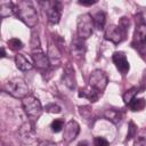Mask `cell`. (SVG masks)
<instances>
[{
  "mask_svg": "<svg viewBox=\"0 0 146 146\" xmlns=\"http://www.w3.org/2000/svg\"><path fill=\"white\" fill-rule=\"evenodd\" d=\"M7 43H8V47H9L11 50H14V51H17V50H19V49H22V48L24 47L23 42H22L19 39H17V38H11V39H9Z\"/></svg>",
  "mask_w": 146,
  "mask_h": 146,
  "instance_id": "24",
  "label": "cell"
},
{
  "mask_svg": "<svg viewBox=\"0 0 146 146\" xmlns=\"http://www.w3.org/2000/svg\"><path fill=\"white\" fill-rule=\"evenodd\" d=\"M44 110H46V112H48V113H60V111H62V108L57 105V104H55V103H51V104H48V105H46V107H44Z\"/></svg>",
  "mask_w": 146,
  "mask_h": 146,
  "instance_id": "27",
  "label": "cell"
},
{
  "mask_svg": "<svg viewBox=\"0 0 146 146\" xmlns=\"http://www.w3.org/2000/svg\"><path fill=\"white\" fill-rule=\"evenodd\" d=\"M136 22H137L136 23V30L133 33L131 46L140 50L146 44V23L143 18L141 14H138L136 16Z\"/></svg>",
  "mask_w": 146,
  "mask_h": 146,
  "instance_id": "4",
  "label": "cell"
},
{
  "mask_svg": "<svg viewBox=\"0 0 146 146\" xmlns=\"http://www.w3.org/2000/svg\"><path fill=\"white\" fill-rule=\"evenodd\" d=\"M94 145L95 146H110L107 139L104 137H95L94 138Z\"/></svg>",
  "mask_w": 146,
  "mask_h": 146,
  "instance_id": "29",
  "label": "cell"
},
{
  "mask_svg": "<svg viewBox=\"0 0 146 146\" xmlns=\"http://www.w3.org/2000/svg\"><path fill=\"white\" fill-rule=\"evenodd\" d=\"M63 82L64 84L70 88V89H75L76 87V79H75V73H74V68L72 66V64L67 63L64 67V72H63Z\"/></svg>",
  "mask_w": 146,
  "mask_h": 146,
  "instance_id": "14",
  "label": "cell"
},
{
  "mask_svg": "<svg viewBox=\"0 0 146 146\" xmlns=\"http://www.w3.org/2000/svg\"><path fill=\"white\" fill-rule=\"evenodd\" d=\"M78 96L82 97V98H87L90 103H95L99 99V97L102 96V92H99L96 89L88 86V87H84V88L80 89V91L78 92Z\"/></svg>",
  "mask_w": 146,
  "mask_h": 146,
  "instance_id": "16",
  "label": "cell"
},
{
  "mask_svg": "<svg viewBox=\"0 0 146 146\" xmlns=\"http://www.w3.org/2000/svg\"><path fill=\"white\" fill-rule=\"evenodd\" d=\"M38 146H58V145L50 140H41L38 143Z\"/></svg>",
  "mask_w": 146,
  "mask_h": 146,
  "instance_id": "31",
  "label": "cell"
},
{
  "mask_svg": "<svg viewBox=\"0 0 146 146\" xmlns=\"http://www.w3.org/2000/svg\"><path fill=\"white\" fill-rule=\"evenodd\" d=\"M2 90L9 94L10 96H13L14 98H19V99H23L30 95V88L25 82V80L22 78H13L8 80L7 82L3 83Z\"/></svg>",
  "mask_w": 146,
  "mask_h": 146,
  "instance_id": "2",
  "label": "cell"
},
{
  "mask_svg": "<svg viewBox=\"0 0 146 146\" xmlns=\"http://www.w3.org/2000/svg\"><path fill=\"white\" fill-rule=\"evenodd\" d=\"M16 5H17L16 16L27 27L33 29L39 22V17H38V13L35 10V8L27 1H19Z\"/></svg>",
  "mask_w": 146,
  "mask_h": 146,
  "instance_id": "1",
  "label": "cell"
},
{
  "mask_svg": "<svg viewBox=\"0 0 146 146\" xmlns=\"http://www.w3.org/2000/svg\"><path fill=\"white\" fill-rule=\"evenodd\" d=\"M92 19H94V26L97 30H103L105 26V23H106V14L104 11L99 10L92 16Z\"/></svg>",
  "mask_w": 146,
  "mask_h": 146,
  "instance_id": "20",
  "label": "cell"
},
{
  "mask_svg": "<svg viewBox=\"0 0 146 146\" xmlns=\"http://www.w3.org/2000/svg\"><path fill=\"white\" fill-rule=\"evenodd\" d=\"M16 11H17L16 3H14V2H1L0 3V16L2 18L14 15V14H16Z\"/></svg>",
  "mask_w": 146,
  "mask_h": 146,
  "instance_id": "19",
  "label": "cell"
},
{
  "mask_svg": "<svg viewBox=\"0 0 146 146\" xmlns=\"http://www.w3.org/2000/svg\"><path fill=\"white\" fill-rule=\"evenodd\" d=\"M15 63H16V67L23 72L30 71L33 68V64H31V62L23 54H17L15 56Z\"/></svg>",
  "mask_w": 146,
  "mask_h": 146,
  "instance_id": "18",
  "label": "cell"
},
{
  "mask_svg": "<svg viewBox=\"0 0 146 146\" xmlns=\"http://www.w3.org/2000/svg\"><path fill=\"white\" fill-rule=\"evenodd\" d=\"M46 5V14L48 22L50 24H58L62 16V2L60 1H47Z\"/></svg>",
  "mask_w": 146,
  "mask_h": 146,
  "instance_id": "8",
  "label": "cell"
},
{
  "mask_svg": "<svg viewBox=\"0 0 146 146\" xmlns=\"http://www.w3.org/2000/svg\"><path fill=\"white\" fill-rule=\"evenodd\" d=\"M97 1L96 0H94V1H79V3L80 5H82V6H91V5H95Z\"/></svg>",
  "mask_w": 146,
  "mask_h": 146,
  "instance_id": "32",
  "label": "cell"
},
{
  "mask_svg": "<svg viewBox=\"0 0 146 146\" xmlns=\"http://www.w3.org/2000/svg\"><path fill=\"white\" fill-rule=\"evenodd\" d=\"M112 60L115 65V67L117 68V71L122 74V75H125L129 70H130V65H129V62L127 59V56L124 52L122 51H115L112 56Z\"/></svg>",
  "mask_w": 146,
  "mask_h": 146,
  "instance_id": "11",
  "label": "cell"
},
{
  "mask_svg": "<svg viewBox=\"0 0 146 146\" xmlns=\"http://www.w3.org/2000/svg\"><path fill=\"white\" fill-rule=\"evenodd\" d=\"M6 56H7V55H6V51H5V48L2 47V48H1V57L3 58V57H6Z\"/></svg>",
  "mask_w": 146,
  "mask_h": 146,
  "instance_id": "34",
  "label": "cell"
},
{
  "mask_svg": "<svg viewBox=\"0 0 146 146\" xmlns=\"http://www.w3.org/2000/svg\"><path fill=\"white\" fill-rule=\"evenodd\" d=\"M108 79L104 71L102 70H94L89 76V86L96 89L99 92H103L107 87Z\"/></svg>",
  "mask_w": 146,
  "mask_h": 146,
  "instance_id": "7",
  "label": "cell"
},
{
  "mask_svg": "<svg viewBox=\"0 0 146 146\" xmlns=\"http://www.w3.org/2000/svg\"><path fill=\"white\" fill-rule=\"evenodd\" d=\"M18 136L24 144L34 143L36 140V132H35L34 125L31 122H24L18 128Z\"/></svg>",
  "mask_w": 146,
  "mask_h": 146,
  "instance_id": "9",
  "label": "cell"
},
{
  "mask_svg": "<svg viewBox=\"0 0 146 146\" xmlns=\"http://www.w3.org/2000/svg\"><path fill=\"white\" fill-rule=\"evenodd\" d=\"M136 135H137V125L132 121H130L129 122V128H128V133H127V139L125 140H130Z\"/></svg>",
  "mask_w": 146,
  "mask_h": 146,
  "instance_id": "26",
  "label": "cell"
},
{
  "mask_svg": "<svg viewBox=\"0 0 146 146\" xmlns=\"http://www.w3.org/2000/svg\"><path fill=\"white\" fill-rule=\"evenodd\" d=\"M78 146H89V144H88V141L82 140V141H80V143L78 144Z\"/></svg>",
  "mask_w": 146,
  "mask_h": 146,
  "instance_id": "33",
  "label": "cell"
},
{
  "mask_svg": "<svg viewBox=\"0 0 146 146\" xmlns=\"http://www.w3.org/2000/svg\"><path fill=\"white\" fill-rule=\"evenodd\" d=\"M79 108H80V114H81L83 117H86V119H88L89 115L91 114V108H90L89 106H81V107H79Z\"/></svg>",
  "mask_w": 146,
  "mask_h": 146,
  "instance_id": "30",
  "label": "cell"
},
{
  "mask_svg": "<svg viewBox=\"0 0 146 146\" xmlns=\"http://www.w3.org/2000/svg\"><path fill=\"white\" fill-rule=\"evenodd\" d=\"M60 49L59 47L57 46V43H52V42H49V46H48V58H49V62H50V65H54V66H58L60 64V60H62V55H60Z\"/></svg>",
  "mask_w": 146,
  "mask_h": 146,
  "instance_id": "15",
  "label": "cell"
},
{
  "mask_svg": "<svg viewBox=\"0 0 146 146\" xmlns=\"http://www.w3.org/2000/svg\"><path fill=\"white\" fill-rule=\"evenodd\" d=\"M31 57L33 60V65L39 70H48L50 66V62L48 56L42 51L41 48L33 49L31 52Z\"/></svg>",
  "mask_w": 146,
  "mask_h": 146,
  "instance_id": "10",
  "label": "cell"
},
{
  "mask_svg": "<svg viewBox=\"0 0 146 146\" xmlns=\"http://www.w3.org/2000/svg\"><path fill=\"white\" fill-rule=\"evenodd\" d=\"M133 146H146V129L140 130L135 136Z\"/></svg>",
  "mask_w": 146,
  "mask_h": 146,
  "instance_id": "23",
  "label": "cell"
},
{
  "mask_svg": "<svg viewBox=\"0 0 146 146\" xmlns=\"http://www.w3.org/2000/svg\"><path fill=\"white\" fill-rule=\"evenodd\" d=\"M30 44H31L32 50H33V49H38V48H41V47H40V39H39L38 33H33V34H32Z\"/></svg>",
  "mask_w": 146,
  "mask_h": 146,
  "instance_id": "28",
  "label": "cell"
},
{
  "mask_svg": "<svg viewBox=\"0 0 146 146\" xmlns=\"http://www.w3.org/2000/svg\"><path fill=\"white\" fill-rule=\"evenodd\" d=\"M79 132H80V125H79V123L76 121H74V120H71L64 127L63 140H65L66 143H71L72 140H74L78 137Z\"/></svg>",
  "mask_w": 146,
  "mask_h": 146,
  "instance_id": "12",
  "label": "cell"
},
{
  "mask_svg": "<svg viewBox=\"0 0 146 146\" xmlns=\"http://www.w3.org/2000/svg\"><path fill=\"white\" fill-rule=\"evenodd\" d=\"M64 127H65L64 125V121L60 120V119L54 120L51 122V124H50V128H51V131L52 132H59V131H62L64 129Z\"/></svg>",
  "mask_w": 146,
  "mask_h": 146,
  "instance_id": "25",
  "label": "cell"
},
{
  "mask_svg": "<svg viewBox=\"0 0 146 146\" xmlns=\"http://www.w3.org/2000/svg\"><path fill=\"white\" fill-rule=\"evenodd\" d=\"M141 90H143V89H141V88H139V87H132L131 89L127 90V91L123 94V96H122L123 102H124L127 105H129V104H130V102H131L132 99H135V98H136V96H137V94H138V92H140Z\"/></svg>",
  "mask_w": 146,
  "mask_h": 146,
  "instance_id": "22",
  "label": "cell"
},
{
  "mask_svg": "<svg viewBox=\"0 0 146 146\" xmlns=\"http://www.w3.org/2000/svg\"><path fill=\"white\" fill-rule=\"evenodd\" d=\"M86 50H87V47H86L84 40L80 39L78 35L74 36L72 39V43H71V54H72V56L76 59H81V58H83V56L86 54Z\"/></svg>",
  "mask_w": 146,
  "mask_h": 146,
  "instance_id": "13",
  "label": "cell"
},
{
  "mask_svg": "<svg viewBox=\"0 0 146 146\" xmlns=\"http://www.w3.org/2000/svg\"><path fill=\"white\" fill-rule=\"evenodd\" d=\"M129 108L132 111V112H140L143 111L145 107H146V99L144 98H135L130 102V104L128 105Z\"/></svg>",
  "mask_w": 146,
  "mask_h": 146,
  "instance_id": "21",
  "label": "cell"
},
{
  "mask_svg": "<svg viewBox=\"0 0 146 146\" xmlns=\"http://www.w3.org/2000/svg\"><path fill=\"white\" fill-rule=\"evenodd\" d=\"M127 30L121 27L120 25H114V24H111L108 25L106 29H105V39L113 42L114 44H119L121 43L125 36H127Z\"/></svg>",
  "mask_w": 146,
  "mask_h": 146,
  "instance_id": "6",
  "label": "cell"
},
{
  "mask_svg": "<svg viewBox=\"0 0 146 146\" xmlns=\"http://www.w3.org/2000/svg\"><path fill=\"white\" fill-rule=\"evenodd\" d=\"M104 117L107 119L108 121H111L112 123L117 124V123L121 122V120L123 117V114H122V112L120 110H116V108H107L104 112Z\"/></svg>",
  "mask_w": 146,
  "mask_h": 146,
  "instance_id": "17",
  "label": "cell"
},
{
  "mask_svg": "<svg viewBox=\"0 0 146 146\" xmlns=\"http://www.w3.org/2000/svg\"><path fill=\"white\" fill-rule=\"evenodd\" d=\"M22 106H23V110L29 117L36 119L42 113V105L35 96L29 95L25 98H23L22 99Z\"/></svg>",
  "mask_w": 146,
  "mask_h": 146,
  "instance_id": "5",
  "label": "cell"
},
{
  "mask_svg": "<svg viewBox=\"0 0 146 146\" xmlns=\"http://www.w3.org/2000/svg\"><path fill=\"white\" fill-rule=\"evenodd\" d=\"M92 27H94V19L89 13L79 16L76 21V34L80 39L86 40L89 36H91Z\"/></svg>",
  "mask_w": 146,
  "mask_h": 146,
  "instance_id": "3",
  "label": "cell"
}]
</instances>
